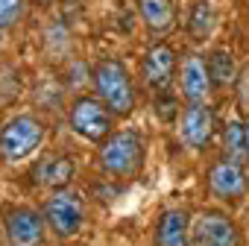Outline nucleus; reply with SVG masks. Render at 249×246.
Instances as JSON below:
<instances>
[{
    "label": "nucleus",
    "mask_w": 249,
    "mask_h": 246,
    "mask_svg": "<svg viewBox=\"0 0 249 246\" xmlns=\"http://www.w3.org/2000/svg\"><path fill=\"white\" fill-rule=\"evenodd\" d=\"M44 141V123L33 114H15L0 126V156L6 161H24Z\"/></svg>",
    "instance_id": "obj_3"
},
{
    "label": "nucleus",
    "mask_w": 249,
    "mask_h": 246,
    "mask_svg": "<svg viewBox=\"0 0 249 246\" xmlns=\"http://www.w3.org/2000/svg\"><path fill=\"white\" fill-rule=\"evenodd\" d=\"M214 27H217V6L211 3V0H196V3L191 6V15H188L191 38L205 41V38H211Z\"/></svg>",
    "instance_id": "obj_15"
},
{
    "label": "nucleus",
    "mask_w": 249,
    "mask_h": 246,
    "mask_svg": "<svg viewBox=\"0 0 249 246\" xmlns=\"http://www.w3.org/2000/svg\"><path fill=\"white\" fill-rule=\"evenodd\" d=\"M36 3H50V0H36Z\"/></svg>",
    "instance_id": "obj_20"
},
{
    "label": "nucleus",
    "mask_w": 249,
    "mask_h": 246,
    "mask_svg": "<svg viewBox=\"0 0 249 246\" xmlns=\"http://www.w3.org/2000/svg\"><path fill=\"white\" fill-rule=\"evenodd\" d=\"M0 33H3V30H0Z\"/></svg>",
    "instance_id": "obj_21"
},
{
    "label": "nucleus",
    "mask_w": 249,
    "mask_h": 246,
    "mask_svg": "<svg viewBox=\"0 0 249 246\" xmlns=\"http://www.w3.org/2000/svg\"><path fill=\"white\" fill-rule=\"evenodd\" d=\"M44 220L59 240H68L85 226V199L71 188H59L44 205Z\"/></svg>",
    "instance_id": "obj_4"
},
{
    "label": "nucleus",
    "mask_w": 249,
    "mask_h": 246,
    "mask_svg": "<svg viewBox=\"0 0 249 246\" xmlns=\"http://www.w3.org/2000/svg\"><path fill=\"white\" fill-rule=\"evenodd\" d=\"M194 220L185 208H170L156 226V246H191Z\"/></svg>",
    "instance_id": "obj_12"
},
{
    "label": "nucleus",
    "mask_w": 249,
    "mask_h": 246,
    "mask_svg": "<svg viewBox=\"0 0 249 246\" xmlns=\"http://www.w3.org/2000/svg\"><path fill=\"white\" fill-rule=\"evenodd\" d=\"M71 129L85 138V141H94V144H103L108 135H111V120H114V111L100 100V97H79L73 105H71Z\"/></svg>",
    "instance_id": "obj_5"
},
{
    "label": "nucleus",
    "mask_w": 249,
    "mask_h": 246,
    "mask_svg": "<svg viewBox=\"0 0 249 246\" xmlns=\"http://www.w3.org/2000/svg\"><path fill=\"white\" fill-rule=\"evenodd\" d=\"M208 188L217 199H240L246 191H249V179L243 173V164L240 161H231V158H220L208 167Z\"/></svg>",
    "instance_id": "obj_9"
},
{
    "label": "nucleus",
    "mask_w": 249,
    "mask_h": 246,
    "mask_svg": "<svg viewBox=\"0 0 249 246\" xmlns=\"http://www.w3.org/2000/svg\"><path fill=\"white\" fill-rule=\"evenodd\" d=\"M47 220L33 208H12L3 217V231L9 246H41Z\"/></svg>",
    "instance_id": "obj_8"
},
{
    "label": "nucleus",
    "mask_w": 249,
    "mask_h": 246,
    "mask_svg": "<svg viewBox=\"0 0 249 246\" xmlns=\"http://www.w3.org/2000/svg\"><path fill=\"white\" fill-rule=\"evenodd\" d=\"M223 156L231 161H246L249 150H246V126L240 120H229L226 129H223Z\"/></svg>",
    "instance_id": "obj_16"
},
{
    "label": "nucleus",
    "mask_w": 249,
    "mask_h": 246,
    "mask_svg": "<svg viewBox=\"0 0 249 246\" xmlns=\"http://www.w3.org/2000/svg\"><path fill=\"white\" fill-rule=\"evenodd\" d=\"M24 18V0H0V30H9Z\"/></svg>",
    "instance_id": "obj_18"
},
{
    "label": "nucleus",
    "mask_w": 249,
    "mask_h": 246,
    "mask_svg": "<svg viewBox=\"0 0 249 246\" xmlns=\"http://www.w3.org/2000/svg\"><path fill=\"white\" fill-rule=\"evenodd\" d=\"M138 12L153 35H167L176 24V12L170 0H138Z\"/></svg>",
    "instance_id": "obj_14"
},
{
    "label": "nucleus",
    "mask_w": 249,
    "mask_h": 246,
    "mask_svg": "<svg viewBox=\"0 0 249 246\" xmlns=\"http://www.w3.org/2000/svg\"><path fill=\"white\" fill-rule=\"evenodd\" d=\"M217 117L211 103H188L179 114V138L191 150H205L214 138Z\"/></svg>",
    "instance_id": "obj_6"
},
{
    "label": "nucleus",
    "mask_w": 249,
    "mask_h": 246,
    "mask_svg": "<svg viewBox=\"0 0 249 246\" xmlns=\"http://www.w3.org/2000/svg\"><path fill=\"white\" fill-rule=\"evenodd\" d=\"M71 179H73V161L68 156H44L33 170V182L50 191L68 188Z\"/></svg>",
    "instance_id": "obj_13"
},
{
    "label": "nucleus",
    "mask_w": 249,
    "mask_h": 246,
    "mask_svg": "<svg viewBox=\"0 0 249 246\" xmlns=\"http://www.w3.org/2000/svg\"><path fill=\"white\" fill-rule=\"evenodd\" d=\"M173 73H176V53H173V47L164 44V41L153 44V47L147 50V56H144V65H141L144 82H147L153 91L161 94V91L170 88Z\"/></svg>",
    "instance_id": "obj_11"
},
{
    "label": "nucleus",
    "mask_w": 249,
    "mask_h": 246,
    "mask_svg": "<svg viewBox=\"0 0 249 246\" xmlns=\"http://www.w3.org/2000/svg\"><path fill=\"white\" fill-rule=\"evenodd\" d=\"M237 226L223 211H202L191 228V246H237Z\"/></svg>",
    "instance_id": "obj_7"
},
{
    "label": "nucleus",
    "mask_w": 249,
    "mask_h": 246,
    "mask_svg": "<svg viewBox=\"0 0 249 246\" xmlns=\"http://www.w3.org/2000/svg\"><path fill=\"white\" fill-rule=\"evenodd\" d=\"M147 147L141 132L135 129H120L111 132L100 147V170L111 179H132L144 170Z\"/></svg>",
    "instance_id": "obj_1"
},
{
    "label": "nucleus",
    "mask_w": 249,
    "mask_h": 246,
    "mask_svg": "<svg viewBox=\"0 0 249 246\" xmlns=\"http://www.w3.org/2000/svg\"><path fill=\"white\" fill-rule=\"evenodd\" d=\"M205 62H208V70H211L214 88H226V85L234 82L237 68H234V56H231V50L217 47V50H211V56H208Z\"/></svg>",
    "instance_id": "obj_17"
},
{
    "label": "nucleus",
    "mask_w": 249,
    "mask_h": 246,
    "mask_svg": "<svg viewBox=\"0 0 249 246\" xmlns=\"http://www.w3.org/2000/svg\"><path fill=\"white\" fill-rule=\"evenodd\" d=\"M94 88L97 97L117 114V117H126L135 108V85L129 70L123 68V62L117 59H103L94 68Z\"/></svg>",
    "instance_id": "obj_2"
},
{
    "label": "nucleus",
    "mask_w": 249,
    "mask_h": 246,
    "mask_svg": "<svg viewBox=\"0 0 249 246\" xmlns=\"http://www.w3.org/2000/svg\"><path fill=\"white\" fill-rule=\"evenodd\" d=\"M179 85L188 103H208L214 91V79L208 70V62L199 53H188L179 68Z\"/></svg>",
    "instance_id": "obj_10"
},
{
    "label": "nucleus",
    "mask_w": 249,
    "mask_h": 246,
    "mask_svg": "<svg viewBox=\"0 0 249 246\" xmlns=\"http://www.w3.org/2000/svg\"><path fill=\"white\" fill-rule=\"evenodd\" d=\"M243 126H246V150H249V120L243 123Z\"/></svg>",
    "instance_id": "obj_19"
}]
</instances>
